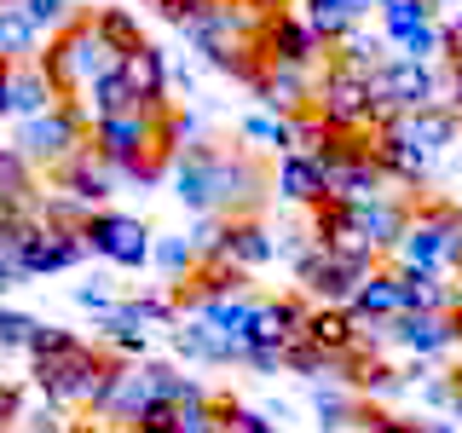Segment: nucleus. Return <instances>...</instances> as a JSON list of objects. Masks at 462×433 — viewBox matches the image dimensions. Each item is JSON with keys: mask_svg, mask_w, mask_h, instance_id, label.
<instances>
[{"mask_svg": "<svg viewBox=\"0 0 462 433\" xmlns=\"http://www.w3.org/2000/svg\"><path fill=\"white\" fill-rule=\"evenodd\" d=\"M41 69L52 76L58 98H81L87 87H98L105 76H116V69H122V52H116L110 41L98 35L93 18H76L64 35L47 41V52H41Z\"/></svg>", "mask_w": 462, "mask_h": 433, "instance_id": "f257e3e1", "label": "nucleus"}, {"mask_svg": "<svg viewBox=\"0 0 462 433\" xmlns=\"http://www.w3.org/2000/svg\"><path fill=\"white\" fill-rule=\"evenodd\" d=\"M110 375H116V358H105L98 346H87L81 336L69 341L64 353L35 358V387H41L52 404H87V410H93V404L105 399Z\"/></svg>", "mask_w": 462, "mask_h": 433, "instance_id": "f03ea898", "label": "nucleus"}, {"mask_svg": "<svg viewBox=\"0 0 462 433\" xmlns=\"http://www.w3.org/2000/svg\"><path fill=\"white\" fill-rule=\"evenodd\" d=\"M318 122L329 127V134H375L382 127V98H375V81L370 76H353V69H324V81H318V98H312Z\"/></svg>", "mask_w": 462, "mask_h": 433, "instance_id": "7ed1b4c3", "label": "nucleus"}, {"mask_svg": "<svg viewBox=\"0 0 462 433\" xmlns=\"http://www.w3.org/2000/svg\"><path fill=\"white\" fill-rule=\"evenodd\" d=\"M87 115L76 98H64V105H52L47 115H35V122H18V139H12V151L23 156L29 168H64L76 151H87Z\"/></svg>", "mask_w": 462, "mask_h": 433, "instance_id": "20e7f679", "label": "nucleus"}, {"mask_svg": "<svg viewBox=\"0 0 462 433\" xmlns=\"http://www.w3.org/2000/svg\"><path fill=\"white\" fill-rule=\"evenodd\" d=\"M81 243H87V254H105L110 266H122V272H139V266L156 260V243H151V231H144V220L116 214V208L87 214V220H81Z\"/></svg>", "mask_w": 462, "mask_h": 433, "instance_id": "39448f33", "label": "nucleus"}, {"mask_svg": "<svg viewBox=\"0 0 462 433\" xmlns=\"http://www.w3.org/2000/svg\"><path fill=\"white\" fill-rule=\"evenodd\" d=\"M370 260H353V254H329V249H312L295 260V278L300 289L318 300V307H353V295H358V283L370 278Z\"/></svg>", "mask_w": 462, "mask_h": 433, "instance_id": "423d86ee", "label": "nucleus"}, {"mask_svg": "<svg viewBox=\"0 0 462 433\" xmlns=\"http://www.w3.org/2000/svg\"><path fill=\"white\" fill-rule=\"evenodd\" d=\"M220 168H226L220 144H191V151H180V156H173V168H168L173 197H180L191 214H202V220L220 214Z\"/></svg>", "mask_w": 462, "mask_h": 433, "instance_id": "0eeeda50", "label": "nucleus"}, {"mask_svg": "<svg viewBox=\"0 0 462 433\" xmlns=\"http://www.w3.org/2000/svg\"><path fill=\"white\" fill-rule=\"evenodd\" d=\"M93 151L116 173H134L144 156H156V110H127L110 122H93Z\"/></svg>", "mask_w": 462, "mask_h": 433, "instance_id": "6e6552de", "label": "nucleus"}, {"mask_svg": "<svg viewBox=\"0 0 462 433\" xmlns=\"http://www.w3.org/2000/svg\"><path fill=\"white\" fill-rule=\"evenodd\" d=\"M260 58L266 64H289V69H312L318 58H324V41H318V29L307 23V12H272L266 23H260Z\"/></svg>", "mask_w": 462, "mask_h": 433, "instance_id": "1a4fd4ad", "label": "nucleus"}, {"mask_svg": "<svg viewBox=\"0 0 462 433\" xmlns=\"http://www.w3.org/2000/svg\"><path fill=\"white\" fill-rule=\"evenodd\" d=\"M445 208H451V202H428L422 214H411V231H404L393 266L422 272V278H439V272H451V260H445Z\"/></svg>", "mask_w": 462, "mask_h": 433, "instance_id": "9d476101", "label": "nucleus"}, {"mask_svg": "<svg viewBox=\"0 0 462 433\" xmlns=\"http://www.w3.org/2000/svg\"><path fill=\"white\" fill-rule=\"evenodd\" d=\"M116 185H122V173H116V168L105 162V156L93 151V144H87V151H76L64 168H58V191H64V197H76L87 214H98V208H105V202L116 197Z\"/></svg>", "mask_w": 462, "mask_h": 433, "instance_id": "9b49d317", "label": "nucleus"}, {"mask_svg": "<svg viewBox=\"0 0 462 433\" xmlns=\"http://www.w3.org/2000/svg\"><path fill=\"white\" fill-rule=\"evenodd\" d=\"M81 254H87L81 231L41 220L35 231H29V243H23V278H52V272H69V266H81Z\"/></svg>", "mask_w": 462, "mask_h": 433, "instance_id": "f8f14e48", "label": "nucleus"}, {"mask_svg": "<svg viewBox=\"0 0 462 433\" xmlns=\"http://www.w3.org/2000/svg\"><path fill=\"white\" fill-rule=\"evenodd\" d=\"M122 81L134 87V98L144 110L162 115L168 110V87H173V69H168V52L156 47V41H144V47H134L122 58Z\"/></svg>", "mask_w": 462, "mask_h": 433, "instance_id": "ddd939ff", "label": "nucleus"}, {"mask_svg": "<svg viewBox=\"0 0 462 433\" xmlns=\"http://www.w3.org/2000/svg\"><path fill=\"white\" fill-rule=\"evenodd\" d=\"M272 254H278V237H272V231L260 226L254 214H243V220H226L220 249H214V260H220V266H231V272H260Z\"/></svg>", "mask_w": 462, "mask_h": 433, "instance_id": "4468645a", "label": "nucleus"}, {"mask_svg": "<svg viewBox=\"0 0 462 433\" xmlns=\"http://www.w3.org/2000/svg\"><path fill=\"white\" fill-rule=\"evenodd\" d=\"M254 98H260V110H272V115H307L312 98H318V87H312L307 69L266 64V69H260V81H254Z\"/></svg>", "mask_w": 462, "mask_h": 433, "instance_id": "2eb2a0df", "label": "nucleus"}, {"mask_svg": "<svg viewBox=\"0 0 462 433\" xmlns=\"http://www.w3.org/2000/svg\"><path fill=\"white\" fill-rule=\"evenodd\" d=\"M272 191L295 208H324L329 202V168L318 156H278V173H272Z\"/></svg>", "mask_w": 462, "mask_h": 433, "instance_id": "dca6fc26", "label": "nucleus"}, {"mask_svg": "<svg viewBox=\"0 0 462 433\" xmlns=\"http://www.w3.org/2000/svg\"><path fill=\"white\" fill-rule=\"evenodd\" d=\"M151 404H156V393H151V375H144V364H116L105 399H98L93 410L110 416V422H122V428H134L139 416L151 410Z\"/></svg>", "mask_w": 462, "mask_h": 433, "instance_id": "f3484780", "label": "nucleus"}, {"mask_svg": "<svg viewBox=\"0 0 462 433\" xmlns=\"http://www.w3.org/2000/svg\"><path fill=\"white\" fill-rule=\"evenodd\" d=\"M52 105H64V98H58L52 76L41 69V58L35 64H12V76H6V115L12 122H35V115H47Z\"/></svg>", "mask_w": 462, "mask_h": 433, "instance_id": "a211bd4d", "label": "nucleus"}, {"mask_svg": "<svg viewBox=\"0 0 462 433\" xmlns=\"http://www.w3.org/2000/svg\"><path fill=\"white\" fill-rule=\"evenodd\" d=\"M393 341L411 358H439L457 346V324H451V312H404L393 318Z\"/></svg>", "mask_w": 462, "mask_h": 433, "instance_id": "6ab92c4d", "label": "nucleus"}, {"mask_svg": "<svg viewBox=\"0 0 462 433\" xmlns=\"http://www.w3.org/2000/svg\"><path fill=\"white\" fill-rule=\"evenodd\" d=\"M393 134H404L411 144H422V151H451V144H462V115L451 105H428V110H411V115H393Z\"/></svg>", "mask_w": 462, "mask_h": 433, "instance_id": "aec40b11", "label": "nucleus"}, {"mask_svg": "<svg viewBox=\"0 0 462 433\" xmlns=\"http://www.w3.org/2000/svg\"><path fill=\"white\" fill-rule=\"evenodd\" d=\"M353 318H365V324H393V318H404V295H399V266H375L365 283H358L353 307H346Z\"/></svg>", "mask_w": 462, "mask_h": 433, "instance_id": "412c9836", "label": "nucleus"}, {"mask_svg": "<svg viewBox=\"0 0 462 433\" xmlns=\"http://www.w3.org/2000/svg\"><path fill=\"white\" fill-rule=\"evenodd\" d=\"M370 151H375V162H382L387 180H404V185H416L433 168V156L422 151V144H411L404 134H393V127H375V134H370Z\"/></svg>", "mask_w": 462, "mask_h": 433, "instance_id": "4be33fe9", "label": "nucleus"}, {"mask_svg": "<svg viewBox=\"0 0 462 433\" xmlns=\"http://www.w3.org/2000/svg\"><path fill=\"white\" fill-rule=\"evenodd\" d=\"M307 318H312V307H300V300H260L254 346H295L307 336Z\"/></svg>", "mask_w": 462, "mask_h": 433, "instance_id": "5701e85b", "label": "nucleus"}, {"mask_svg": "<svg viewBox=\"0 0 462 433\" xmlns=\"http://www.w3.org/2000/svg\"><path fill=\"white\" fill-rule=\"evenodd\" d=\"M307 341L329 358H353L358 353V318L346 307H312L307 318Z\"/></svg>", "mask_w": 462, "mask_h": 433, "instance_id": "b1692460", "label": "nucleus"}, {"mask_svg": "<svg viewBox=\"0 0 462 433\" xmlns=\"http://www.w3.org/2000/svg\"><path fill=\"white\" fill-rule=\"evenodd\" d=\"M358 231H365V243L375 254H399L404 231H411V214L382 197V202H370V208H358Z\"/></svg>", "mask_w": 462, "mask_h": 433, "instance_id": "393cba45", "label": "nucleus"}, {"mask_svg": "<svg viewBox=\"0 0 462 433\" xmlns=\"http://www.w3.org/2000/svg\"><path fill=\"white\" fill-rule=\"evenodd\" d=\"M41 58V29L29 23L23 6H0V64H35Z\"/></svg>", "mask_w": 462, "mask_h": 433, "instance_id": "a878e982", "label": "nucleus"}, {"mask_svg": "<svg viewBox=\"0 0 462 433\" xmlns=\"http://www.w3.org/2000/svg\"><path fill=\"white\" fill-rule=\"evenodd\" d=\"M81 105V115L87 122H110V115H127V110H144L139 98H134V87L122 81V69H116V76H105L98 87H87V93L76 98Z\"/></svg>", "mask_w": 462, "mask_h": 433, "instance_id": "bb28decb", "label": "nucleus"}, {"mask_svg": "<svg viewBox=\"0 0 462 433\" xmlns=\"http://www.w3.org/2000/svg\"><path fill=\"white\" fill-rule=\"evenodd\" d=\"M307 23L318 29L324 47H341L346 35H358V6L353 0H307Z\"/></svg>", "mask_w": 462, "mask_h": 433, "instance_id": "cd10ccee", "label": "nucleus"}, {"mask_svg": "<svg viewBox=\"0 0 462 433\" xmlns=\"http://www.w3.org/2000/svg\"><path fill=\"white\" fill-rule=\"evenodd\" d=\"M249 144H260V151H278V156H295V115H272V110H254L243 115L237 127Z\"/></svg>", "mask_w": 462, "mask_h": 433, "instance_id": "c85d7f7f", "label": "nucleus"}, {"mask_svg": "<svg viewBox=\"0 0 462 433\" xmlns=\"http://www.w3.org/2000/svg\"><path fill=\"white\" fill-rule=\"evenodd\" d=\"M399 295H404V312H451L457 307V289H445L439 278H422V272H404V266H399Z\"/></svg>", "mask_w": 462, "mask_h": 433, "instance_id": "c756f323", "label": "nucleus"}, {"mask_svg": "<svg viewBox=\"0 0 462 433\" xmlns=\"http://www.w3.org/2000/svg\"><path fill=\"white\" fill-rule=\"evenodd\" d=\"M312 416L324 422V433H346V422H365L358 404H353V393H346L341 382H318L312 387Z\"/></svg>", "mask_w": 462, "mask_h": 433, "instance_id": "7c9ffc66", "label": "nucleus"}, {"mask_svg": "<svg viewBox=\"0 0 462 433\" xmlns=\"http://www.w3.org/2000/svg\"><path fill=\"white\" fill-rule=\"evenodd\" d=\"M422 23H433V0H387L382 6V35L393 41V47H404Z\"/></svg>", "mask_w": 462, "mask_h": 433, "instance_id": "2f4dec72", "label": "nucleus"}, {"mask_svg": "<svg viewBox=\"0 0 462 433\" xmlns=\"http://www.w3.org/2000/svg\"><path fill=\"white\" fill-rule=\"evenodd\" d=\"M197 127H202V115H197V110H162V115H156V151H162L168 162H173L180 151H191Z\"/></svg>", "mask_w": 462, "mask_h": 433, "instance_id": "473e14b6", "label": "nucleus"}, {"mask_svg": "<svg viewBox=\"0 0 462 433\" xmlns=\"http://www.w3.org/2000/svg\"><path fill=\"white\" fill-rule=\"evenodd\" d=\"M156 266H162V278L180 289V283H191V278H197L202 254H197V243H191V237H162V243H156Z\"/></svg>", "mask_w": 462, "mask_h": 433, "instance_id": "72a5a7b5", "label": "nucleus"}, {"mask_svg": "<svg viewBox=\"0 0 462 433\" xmlns=\"http://www.w3.org/2000/svg\"><path fill=\"white\" fill-rule=\"evenodd\" d=\"M346 387H358V393H370V399H399L411 382H404L393 364H382V358H365V364L353 370V382H346Z\"/></svg>", "mask_w": 462, "mask_h": 433, "instance_id": "f704fd0d", "label": "nucleus"}, {"mask_svg": "<svg viewBox=\"0 0 462 433\" xmlns=\"http://www.w3.org/2000/svg\"><path fill=\"white\" fill-rule=\"evenodd\" d=\"M214 422H220V433H278V422L266 410L237 404V399H214Z\"/></svg>", "mask_w": 462, "mask_h": 433, "instance_id": "c9c22d12", "label": "nucleus"}, {"mask_svg": "<svg viewBox=\"0 0 462 433\" xmlns=\"http://www.w3.org/2000/svg\"><path fill=\"white\" fill-rule=\"evenodd\" d=\"M93 23H98V35L110 41L116 52H134V47H144V35H139V18L134 12H122V6H105V12H93Z\"/></svg>", "mask_w": 462, "mask_h": 433, "instance_id": "e433bc0d", "label": "nucleus"}, {"mask_svg": "<svg viewBox=\"0 0 462 433\" xmlns=\"http://www.w3.org/2000/svg\"><path fill=\"white\" fill-rule=\"evenodd\" d=\"M18 6L29 12V23L41 29V35H64L69 23H76V0H18Z\"/></svg>", "mask_w": 462, "mask_h": 433, "instance_id": "4c0bfd02", "label": "nucleus"}, {"mask_svg": "<svg viewBox=\"0 0 462 433\" xmlns=\"http://www.w3.org/2000/svg\"><path fill=\"white\" fill-rule=\"evenodd\" d=\"M35 329H41V318H29L18 307H0V353H29Z\"/></svg>", "mask_w": 462, "mask_h": 433, "instance_id": "58836bf2", "label": "nucleus"}, {"mask_svg": "<svg viewBox=\"0 0 462 433\" xmlns=\"http://www.w3.org/2000/svg\"><path fill=\"white\" fill-rule=\"evenodd\" d=\"M445 87H451V105L462 115V23H445Z\"/></svg>", "mask_w": 462, "mask_h": 433, "instance_id": "ea45409f", "label": "nucleus"}, {"mask_svg": "<svg viewBox=\"0 0 462 433\" xmlns=\"http://www.w3.org/2000/svg\"><path fill=\"white\" fill-rule=\"evenodd\" d=\"M76 307H81V312H93L98 324H105V318H116V307H122V300H116L105 283H81V289H76Z\"/></svg>", "mask_w": 462, "mask_h": 433, "instance_id": "a19ab883", "label": "nucleus"}, {"mask_svg": "<svg viewBox=\"0 0 462 433\" xmlns=\"http://www.w3.org/2000/svg\"><path fill=\"white\" fill-rule=\"evenodd\" d=\"M69 341H76L69 329H58V324H41V329H35V341H29V358H52V353H64Z\"/></svg>", "mask_w": 462, "mask_h": 433, "instance_id": "79ce46f5", "label": "nucleus"}, {"mask_svg": "<svg viewBox=\"0 0 462 433\" xmlns=\"http://www.w3.org/2000/svg\"><path fill=\"white\" fill-rule=\"evenodd\" d=\"M365 433H422V416H387V410H375V416H365Z\"/></svg>", "mask_w": 462, "mask_h": 433, "instance_id": "37998d69", "label": "nucleus"}, {"mask_svg": "<svg viewBox=\"0 0 462 433\" xmlns=\"http://www.w3.org/2000/svg\"><path fill=\"white\" fill-rule=\"evenodd\" d=\"M12 422H23V399L12 382H0V433H12Z\"/></svg>", "mask_w": 462, "mask_h": 433, "instance_id": "c03bdc74", "label": "nucleus"}, {"mask_svg": "<svg viewBox=\"0 0 462 433\" xmlns=\"http://www.w3.org/2000/svg\"><path fill=\"white\" fill-rule=\"evenodd\" d=\"M18 283H29V278H23V266L0 254V300H6V289H18Z\"/></svg>", "mask_w": 462, "mask_h": 433, "instance_id": "a18cd8bd", "label": "nucleus"}, {"mask_svg": "<svg viewBox=\"0 0 462 433\" xmlns=\"http://www.w3.org/2000/svg\"><path fill=\"white\" fill-rule=\"evenodd\" d=\"M422 433H462V428L445 422V416H422Z\"/></svg>", "mask_w": 462, "mask_h": 433, "instance_id": "49530a36", "label": "nucleus"}, {"mask_svg": "<svg viewBox=\"0 0 462 433\" xmlns=\"http://www.w3.org/2000/svg\"><path fill=\"white\" fill-rule=\"evenodd\" d=\"M6 76H12V64H0V115H6Z\"/></svg>", "mask_w": 462, "mask_h": 433, "instance_id": "de8ad7c7", "label": "nucleus"}, {"mask_svg": "<svg viewBox=\"0 0 462 433\" xmlns=\"http://www.w3.org/2000/svg\"><path fill=\"white\" fill-rule=\"evenodd\" d=\"M254 6H260V12H283L289 0H254Z\"/></svg>", "mask_w": 462, "mask_h": 433, "instance_id": "09e8293b", "label": "nucleus"}, {"mask_svg": "<svg viewBox=\"0 0 462 433\" xmlns=\"http://www.w3.org/2000/svg\"><path fill=\"white\" fill-rule=\"evenodd\" d=\"M451 422H457V428H462V399H457V404H451Z\"/></svg>", "mask_w": 462, "mask_h": 433, "instance_id": "8fccbe9b", "label": "nucleus"}, {"mask_svg": "<svg viewBox=\"0 0 462 433\" xmlns=\"http://www.w3.org/2000/svg\"><path fill=\"white\" fill-rule=\"evenodd\" d=\"M433 6H457V0H433Z\"/></svg>", "mask_w": 462, "mask_h": 433, "instance_id": "3c124183", "label": "nucleus"}, {"mask_svg": "<svg viewBox=\"0 0 462 433\" xmlns=\"http://www.w3.org/2000/svg\"><path fill=\"white\" fill-rule=\"evenodd\" d=\"M151 6H168V0H151Z\"/></svg>", "mask_w": 462, "mask_h": 433, "instance_id": "603ef678", "label": "nucleus"}, {"mask_svg": "<svg viewBox=\"0 0 462 433\" xmlns=\"http://www.w3.org/2000/svg\"><path fill=\"white\" fill-rule=\"evenodd\" d=\"M0 6H12V0H0Z\"/></svg>", "mask_w": 462, "mask_h": 433, "instance_id": "864d4df0", "label": "nucleus"}, {"mask_svg": "<svg viewBox=\"0 0 462 433\" xmlns=\"http://www.w3.org/2000/svg\"><path fill=\"white\" fill-rule=\"evenodd\" d=\"M457 12H462V0H457Z\"/></svg>", "mask_w": 462, "mask_h": 433, "instance_id": "5fc2aeb1", "label": "nucleus"}, {"mask_svg": "<svg viewBox=\"0 0 462 433\" xmlns=\"http://www.w3.org/2000/svg\"><path fill=\"white\" fill-rule=\"evenodd\" d=\"M346 433H353V428H346Z\"/></svg>", "mask_w": 462, "mask_h": 433, "instance_id": "6e6d98bb", "label": "nucleus"}]
</instances>
